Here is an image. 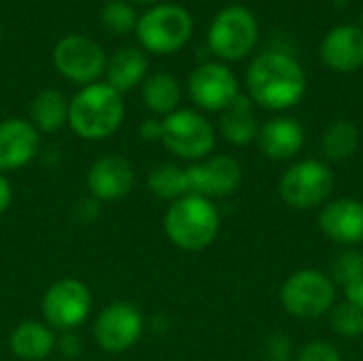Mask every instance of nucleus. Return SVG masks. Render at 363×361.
<instances>
[{"label":"nucleus","mask_w":363,"mask_h":361,"mask_svg":"<svg viewBox=\"0 0 363 361\" xmlns=\"http://www.w3.org/2000/svg\"><path fill=\"white\" fill-rule=\"evenodd\" d=\"M247 89L255 104L268 111H285L302 100L306 74L296 57L283 51H266L247 68Z\"/></svg>","instance_id":"1"},{"label":"nucleus","mask_w":363,"mask_h":361,"mask_svg":"<svg viewBox=\"0 0 363 361\" xmlns=\"http://www.w3.org/2000/svg\"><path fill=\"white\" fill-rule=\"evenodd\" d=\"M125 106L121 94L108 83L85 85L68 104V123L85 140H100L115 134L123 121Z\"/></svg>","instance_id":"2"},{"label":"nucleus","mask_w":363,"mask_h":361,"mask_svg":"<svg viewBox=\"0 0 363 361\" xmlns=\"http://www.w3.org/2000/svg\"><path fill=\"white\" fill-rule=\"evenodd\" d=\"M219 213L202 196H183L170 204L164 217L166 236L185 251H202L219 234Z\"/></svg>","instance_id":"3"},{"label":"nucleus","mask_w":363,"mask_h":361,"mask_svg":"<svg viewBox=\"0 0 363 361\" xmlns=\"http://www.w3.org/2000/svg\"><path fill=\"white\" fill-rule=\"evenodd\" d=\"M194 32V19L181 4H157L145 11L136 23L140 45L157 55H168L187 45Z\"/></svg>","instance_id":"4"},{"label":"nucleus","mask_w":363,"mask_h":361,"mask_svg":"<svg viewBox=\"0 0 363 361\" xmlns=\"http://www.w3.org/2000/svg\"><path fill=\"white\" fill-rule=\"evenodd\" d=\"M257 36L259 28L255 15L247 6L232 4L213 19L206 34V47L219 60L238 62L253 51Z\"/></svg>","instance_id":"5"},{"label":"nucleus","mask_w":363,"mask_h":361,"mask_svg":"<svg viewBox=\"0 0 363 361\" xmlns=\"http://www.w3.org/2000/svg\"><path fill=\"white\" fill-rule=\"evenodd\" d=\"M162 143L174 155L198 162L215 149V130L204 115L181 109L162 119Z\"/></svg>","instance_id":"6"},{"label":"nucleus","mask_w":363,"mask_h":361,"mask_svg":"<svg viewBox=\"0 0 363 361\" xmlns=\"http://www.w3.org/2000/svg\"><path fill=\"white\" fill-rule=\"evenodd\" d=\"M334 300V283L321 270H300L291 274L281 289L285 311L300 319H315L330 313Z\"/></svg>","instance_id":"7"},{"label":"nucleus","mask_w":363,"mask_h":361,"mask_svg":"<svg viewBox=\"0 0 363 361\" xmlns=\"http://www.w3.org/2000/svg\"><path fill=\"white\" fill-rule=\"evenodd\" d=\"M334 189V174L332 170L317 162L304 160L294 164L279 183V194L285 204L298 211H311L328 202Z\"/></svg>","instance_id":"8"},{"label":"nucleus","mask_w":363,"mask_h":361,"mask_svg":"<svg viewBox=\"0 0 363 361\" xmlns=\"http://www.w3.org/2000/svg\"><path fill=\"white\" fill-rule=\"evenodd\" d=\"M53 64L62 77L79 85L98 83L106 70V55L102 47L81 34L62 36L53 47Z\"/></svg>","instance_id":"9"},{"label":"nucleus","mask_w":363,"mask_h":361,"mask_svg":"<svg viewBox=\"0 0 363 361\" xmlns=\"http://www.w3.org/2000/svg\"><path fill=\"white\" fill-rule=\"evenodd\" d=\"M91 311V294L85 283L77 279H62L53 283L43 296V317L51 330L72 332Z\"/></svg>","instance_id":"10"},{"label":"nucleus","mask_w":363,"mask_h":361,"mask_svg":"<svg viewBox=\"0 0 363 361\" xmlns=\"http://www.w3.org/2000/svg\"><path fill=\"white\" fill-rule=\"evenodd\" d=\"M143 328V315L134 304L113 302L98 315L94 323V338L104 351L123 353L140 340Z\"/></svg>","instance_id":"11"},{"label":"nucleus","mask_w":363,"mask_h":361,"mask_svg":"<svg viewBox=\"0 0 363 361\" xmlns=\"http://www.w3.org/2000/svg\"><path fill=\"white\" fill-rule=\"evenodd\" d=\"M238 94V81L225 64L202 62L189 77V96L204 111H223Z\"/></svg>","instance_id":"12"},{"label":"nucleus","mask_w":363,"mask_h":361,"mask_svg":"<svg viewBox=\"0 0 363 361\" xmlns=\"http://www.w3.org/2000/svg\"><path fill=\"white\" fill-rule=\"evenodd\" d=\"M187 185L191 196L211 198H225L234 194L242 181L240 164L230 155H213L200 164L185 168Z\"/></svg>","instance_id":"13"},{"label":"nucleus","mask_w":363,"mask_h":361,"mask_svg":"<svg viewBox=\"0 0 363 361\" xmlns=\"http://www.w3.org/2000/svg\"><path fill=\"white\" fill-rule=\"evenodd\" d=\"M87 187L96 200H121L134 187V168L121 155H104L89 168Z\"/></svg>","instance_id":"14"},{"label":"nucleus","mask_w":363,"mask_h":361,"mask_svg":"<svg viewBox=\"0 0 363 361\" xmlns=\"http://www.w3.org/2000/svg\"><path fill=\"white\" fill-rule=\"evenodd\" d=\"M321 60L336 72H353L363 66V28L342 23L330 30L321 43Z\"/></svg>","instance_id":"15"},{"label":"nucleus","mask_w":363,"mask_h":361,"mask_svg":"<svg viewBox=\"0 0 363 361\" xmlns=\"http://www.w3.org/2000/svg\"><path fill=\"white\" fill-rule=\"evenodd\" d=\"M38 130L26 119L0 121V172L30 164L38 151Z\"/></svg>","instance_id":"16"},{"label":"nucleus","mask_w":363,"mask_h":361,"mask_svg":"<svg viewBox=\"0 0 363 361\" xmlns=\"http://www.w3.org/2000/svg\"><path fill=\"white\" fill-rule=\"evenodd\" d=\"M323 234L338 245H362L363 243V202L342 198L323 206L319 215Z\"/></svg>","instance_id":"17"},{"label":"nucleus","mask_w":363,"mask_h":361,"mask_svg":"<svg viewBox=\"0 0 363 361\" xmlns=\"http://www.w3.org/2000/svg\"><path fill=\"white\" fill-rule=\"evenodd\" d=\"M257 145L270 160H289L304 147V128L291 117H274L259 128Z\"/></svg>","instance_id":"18"},{"label":"nucleus","mask_w":363,"mask_h":361,"mask_svg":"<svg viewBox=\"0 0 363 361\" xmlns=\"http://www.w3.org/2000/svg\"><path fill=\"white\" fill-rule=\"evenodd\" d=\"M9 345H11V353L19 360L43 361L55 349V334L47 323L23 321L13 330Z\"/></svg>","instance_id":"19"},{"label":"nucleus","mask_w":363,"mask_h":361,"mask_svg":"<svg viewBox=\"0 0 363 361\" xmlns=\"http://www.w3.org/2000/svg\"><path fill=\"white\" fill-rule=\"evenodd\" d=\"M221 134L228 143L232 145H249L251 140L257 138L259 134V123H257V115L253 111V100L249 96L238 94V98L221 111Z\"/></svg>","instance_id":"20"},{"label":"nucleus","mask_w":363,"mask_h":361,"mask_svg":"<svg viewBox=\"0 0 363 361\" xmlns=\"http://www.w3.org/2000/svg\"><path fill=\"white\" fill-rule=\"evenodd\" d=\"M106 83L119 94L134 89L147 74V57L136 47L117 49L111 60H106Z\"/></svg>","instance_id":"21"},{"label":"nucleus","mask_w":363,"mask_h":361,"mask_svg":"<svg viewBox=\"0 0 363 361\" xmlns=\"http://www.w3.org/2000/svg\"><path fill=\"white\" fill-rule=\"evenodd\" d=\"M68 100L60 89L47 87L36 94L30 106V117L32 126L38 132H57L66 121H68Z\"/></svg>","instance_id":"22"},{"label":"nucleus","mask_w":363,"mask_h":361,"mask_svg":"<svg viewBox=\"0 0 363 361\" xmlns=\"http://www.w3.org/2000/svg\"><path fill=\"white\" fill-rule=\"evenodd\" d=\"M143 100L157 115H170L181 102V85L170 72H155L143 83Z\"/></svg>","instance_id":"23"},{"label":"nucleus","mask_w":363,"mask_h":361,"mask_svg":"<svg viewBox=\"0 0 363 361\" xmlns=\"http://www.w3.org/2000/svg\"><path fill=\"white\" fill-rule=\"evenodd\" d=\"M359 145V132L353 121L340 119L332 123L323 134V155L330 162H345L351 160Z\"/></svg>","instance_id":"24"},{"label":"nucleus","mask_w":363,"mask_h":361,"mask_svg":"<svg viewBox=\"0 0 363 361\" xmlns=\"http://www.w3.org/2000/svg\"><path fill=\"white\" fill-rule=\"evenodd\" d=\"M147 187L153 196L162 200H179L183 196H189L187 172L185 168H179L174 164L155 166L147 177Z\"/></svg>","instance_id":"25"},{"label":"nucleus","mask_w":363,"mask_h":361,"mask_svg":"<svg viewBox=\"0 0 363 361\" xmlns=\"http://www.w3.org/2000/svg\"><path fill=\"white\" fill-rule=\"evenodd\" d=\"M100 19L106 26V30L113 34H130L132 30H136V23H138L136 9L125 0L106 2L100 11Z\"/></svg>","instance_id":"26"},{"label":"nucleus","mask_w":363,"mask_h":361,"mask_svg":"<svg viewBox=\"0 0 363 361\" xmlns=\"http://www.w3.org/2000/svg\"><path fill=\"white\" fill-rule=\"evenodd\" d=\"M330 326L336 334L345 338H355L363 334V311L345 302L330 313Z\"/></svg>","instance_id":"27"},{"label":"nucleus","mask_w":363,"mask_h":361,"mask_svg":"<svg viewBox=\"0 0 363 361\" xmlns=\"http://www.w3.org/2000/svg\"><path fill=\"white\" fill-rule=\"evenodd\" d=\"M363 277V255L359 251H345L336 257V262L332 264V277L336 283H340L342 287L355 283L357 279Z\"/></svg>","instance_id":"28"},{"label":"nucleus","mask_w":363,"mask_h":361,"mask_svg":"<svg viewBox=\"0 0 363 361\" xmlns=\"http://www.w3.org/2000/svg\"><path fill=\"white\" fill-rule=\"evenodd\" d=\"M298 361H342V357L334 345H330L325 340H313L302 347Z\"/></svg>","instance_id":"29"},{"label":"nucleus","mask_w":363,"mask_h":361,"mask_svg":"<svg viewBox=\"0 0 363 361\" xmlns=\"http://www.w3.org/2000/svg\"><path fill=\"white\" fill-rule=\"evenodd\" d=\"M264 353L270 361H289L294 353L291 338L285 334H272L264 345Z\"/></svg>","instance_id":"30"},{"label":"nucleus","mask_w":363,"mask_h":361,"mask_svg":"<svg viewBox=\"0 0 363 361\" xmlns=\"http://www.w3.org/2000/svg\"><path fill=\"white\" fill-rule=\"evenodd\" d=\"M345 296H347V302L357 306L359 311H363V277L357 279L355 283L347 285L345 287Z\"/></svg>","instance_id":"31"},{"label":"nucleus","mask_w":363,"mask_h":361,"mask_svg":"<svg viewBox=\"0 0 363 361\" xmlns=\"http://www.w3.org/2000/svg\"><path fill=\"white\" fill-rule=\"evenodd\" d=\"M140 136L145 140H162V121L145 119L143 126H140Z\"/></svg>","instance_id":"32"},{"label":"nucleus","mask_w":363,"mask_h":361,"mask_svg":"<svg viewBox=\"0 0 363 361\" xmlns=\"http://www.w3.org/2000/svg\"><path fill=\"white\" fill-rule=\"evenodd\" d=\"M11 198H13L11 185H9V181L0 174V215L6 213V209L11 206Z\"/></svg>","instance_id":"33"},{"label":"nucleus","mask_w":363,"mask_h":361,"mask_svg":"<svg viewBox=\"0 0 363 361\" xmlns=\"http://www.w3.org/2000/svg\"><path fill=\"white\" fill-rule=\"evenodd\" d=\"M134 2H155V0H134Z\"/></svg>","instance_id":"34"},{"label":"nucleus","mask_w":363,"mask_h":361,"mask_svg":"<svg viewBox=\"0 0 363 361\" xmlns=\"http://www.w3.org/2000/svg\"><path fill=\"white\" fill-rule=\"evenodd\" d=\"M0 43H2V30H0Z\"/></svg>","instance_id":"35"}]
</instances>
